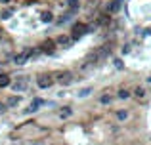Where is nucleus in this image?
I'll return each mask as SVG.
<instances>
[{"mask_svg": "<svg viewBox=\"0 0 151 145\" xmlns=\"http://www.w3.org/2000/svg\"><path fill=\"white\" fill-rule=\"evenodd\" d=\"M86 33H90L88 25H84V23H75L73 29H71V38H73V40H81Z\"/></svg>", "mask_w": 151, "mask_h": 145, "instance_id": "obj_1", "label": "nucleus"}, {"mask_svg": "<svg viewBox=\"0 0 151 145\" xmlns=\"http://www.w3.org/2000/svg\"><path fill=\"white\" fill-rule=\"evenodd\" d=\"M14 92H27L29 88V76H17V80L12 84Z\"/></svg>", "mask_w": 151, "mask_h": 145, "instance_id": "obj_2", "label": "nucleus"}, {"mask_svg": "<svg viewBox=\"0 0 151 145\" xmlns=\"http://www.w3.org/2000/svg\"><path fill=\"white\" fill-rule=\"evenodd\" d=\"M37 84H38V88L48 90L50 86L54 84V78H52L50 74H38V76H37Z\"/></svg>", "mask_w": 151, "mask_h": 145, "instance_id": "obj_3", "label": "nucleus"}, {"mask_svg": "<svg viewBox=\"0 0 151 145\" xmlns=\"http://www.w3.org/2000/svg\"><path fill=\"white\" fill-rule=\"evenodd\" d=\"M55 80H58V82H59L61 86H69L71 82H73V73H69V71L58 73V76H55Z\"/></svg>", "mask_w": 151, "mask_h": 145, "instance_id": "obj_4", "label": "nucleus"}, {"mask_svg": "<svg viewBox=\"0 0 151 145\" xmlns=\"http://www.w3.org/2000/svg\"><path fill=\"white\" fill-rule=\"evenodd\" d=\"M27 59H31V52H29V50H25V52H19V54H15V56H14V63H15V65L27 63Z\"/></svg>", "mask_w": 151, "mask_h": 145, "instance_id": "obj_5", "label": "nucleus"}, {"mask_svg": "<svg viewBox=\"0 0 151 145\" xmlns=\"http://www.w3.org/2000/svg\"><path fill=\"white\" fill-rule=\"evenodd\" d=\"M71 42H75V40L71 36H67V34H59V36L55 38V44H58V46H63V48H69Z\"/></svg>", "mask_w": 151, "mask_h": 145, "instance_id": "obj_6", "label": "nucleus"}, {"mask_svg": "<svg viewBox=\"0 0 151 145\" xmlns=\"http://www.w3.org/2000/svg\"><path fill=\"white\" fill-rule=\"evenodd\" d=\"M121 6H122V0H111L107 4V14H117L121 10Z\"/></svg>", "mask_w": 151, "mask_h": 145, "instance_id": "obj_7", "label": "nucleus"}, {"mask_svg": "<svg viewBox=\"0 0 151 145\" xmlns=\"http://www.w3.org/2000/svg\"><path fill=\"white\" fill-rule=\"evenodd\" d=\"M40 105H44V101H42L40 97H35V99L31 101V107L27 109L25 113H35V111H38V109H40Z\"/></svg>", "mask_w": 151, "mask_h": 145, "instance_id": "obj_8", "label": "nucleus"}, {"mask_svg": "<svg viewBox=\"0 0 151 145\" xmlns=\"http://www.w3.org/2000/svg\"><path fill=\"white\" fill-rule=\"evenodd\" d=\"M67 10L73 11V14H78V10H81V2L78 0H67Z\"/></svg>", "mask_w": 151, "mask_h": 145, "instance_id": "obj_9", "label": "nucleus"}, {"mask_svg": "<svg viewBox=\"0 0 151 145\" xmlns=\"http://www.w3.org/2000/svg\"><path fill=\"white\" fill-rule=\"evenodd\" d=\"M54 46H55V40H46V42H42L40 50L44 54H54Z\"/></svg>", "mask_w": 151, "mask_h": 145, "instance_id": "obj_10", "label": "nucleus"}, {"mask_svg": "<svg viewBox=\"0 0 151 145\" xmlns=\"http://www.w3.org/2000/svg\"><path fill=\"white\" fill-rule=\"evenodd\" d=\"M19 103H21V97H19V96H10V97H8V99H6V105H8V107H10V109L17 107Z\"/></svg>", "mask_w": 151, "mask_h": 145, "instance_id": "obj_11", "label": "nucleus"}, {"mask_svg": "<svg viewBox=\"0 0 151 145\" xmlns=\"http://www.w3.org/2000/svg\"><path fill=\"white\" fill-rule=\"evenodd\" d=\"M40 21L42 23H52L54 21V14H52V11H42L40 14Z\"/></svg>", "mask_w": 151, "mask_h": 145, "instance_id": "obj_12", "label": "nucleus"}, {"mask_svg": "<svg viewBox=\"0 0 151 145\" xmlns=\"http://www.w3.org/2000/svg\"><path fill=\"white\" fill-rule=\"evenodd\" d=\"M73 15H75V14H73V11H69V10H67V11H65V14H63V15H61V17H59V19H58V23H59V25H63V23H67V21H69V19H71V17H73Z\"/></svg>", "mask_w": 151, "mask_h": 145, "instance_id": "obj_13", "label": "nucleus"}, {"mask_svg": "<svg viewBox=\"0 0 151 145\" xmlns=\"http://www.w3.org/2000/svg\"><path fill=\"white\" fill-rule=\"evenodd\" d=\"M134 97H138V99H144V97H145V90L144 88H142V86H138V88H134Z\"/></svg>", "mask_w": 151, "mask_h": 145, "instance_id": "obj_14", "label": "nucleus"}, {"mask_svg": "<svg viewBox=\"0 0 151 145\" xmlns=\"http://www.w3.org/2000/svg\"><path fill=\"white\" fill-rule=\"evenodd\" d=\"M71 115H73V109L71 107H63L61 111H59V116H61V119H69Z\"/></svg>", "mask_w": 151, "mask_h": 145, "instance_id": "obj_15", "label": "nucleus"}, {"mask_svg": "<svg viewBox=\"0 0 151 145\" xmlns=\"http://www.w3.org/2000/svg\"><path fill=\"white\" fill-rule=\"evenodd\" d=\"M12 14H14V10H12V8H6V10H2V11H0V17H2L4 21H8V19L12 17Z\"/></svg>", "mask_w": 151, "mask_h": 145, "instance_id": "obj_16", "label": "nucleus"}, {"mask_svg": "<svg viewBox=\"0 0 151 145\" xmlns=\"http://www.w3.org/2000/svg\"><path fill=\"white\" fill-rule=\"evenodd\" d=\"M90 94H92V88H88V86H86V88L78 90V92H77V96H78V97H88Z\"/></svg>", "mask_w": 151, "mask_h": 145, "instance_id": "obj_17", "label": "nucleus"}, {"mask_svg": "<svg viewBox=\"0 0 151 145\" xmlns=\"http://www.w3.org/2000/svg\"><path fill=\"white\" fill-rule=\"evenodd\" d=\"M10 86V76L8 74H0V88H6Z\"/></svg>", "mask_w": 151, "mask_h": 145, "instance_id": "obj_18", "label": "nucleus"}, {"mask_svg": "<svg viewBox=\"0 0 151 145\" xmlns=\"http://www.w3.org/2000/svg\"><path fill=\"white\" fill-rule=\"evenodd\" d=\"M100 103L101 105H109L111 103V96H109V94H103V96L100 97Z\"/></svg>", "mask_w": 151, "mask_h": 145, "instance_id": "obj_19", "label": "nucleus"}, {"mask_svg": "<svg viewBox=\"0 0 151 145\" xmlns=\"http://www.w3.org/2000/svg\"><path fill=\"white\" fill-rule=\"evenodd\" d=\"M119 97H121V99H128L130 92H128V90H124V88H121V90H119Z\"/></svg>", "mask_w": 151, "mask_h": 145, "instance_id": "obj_20", "label": "nucleus"}, {"mask_svg": "<svg viewBox=\"0 0 151 145\" xmlns=\"http://www.w3.org/2000/svg\"><path fill=\"white\" fill-rule=\"evenodd\" d=\"M113 65H115V69H119V71L124 69V63H122V59H119V57H115V59H113Z\"/></svg>", "mask_w": 151, "mask_h": 145, "instance_id": "obj_21", "label": "nucleus"}, {"mask_svg": "<svg viewBox=\"0 0 151 145\" xmlns=\"http://www.w3.org/2000/svg\"><path fill=\"white\" fill-rule=\"evenodd\" d=\"M117 119L119 120H126L128 119V111H117Z\"/></svg>", "mask_w": 151, "mask_h": 145, "instance_id": "obj_22", "label": "nucleus"}, {"mask_svg": "<svg viewBox=\"0 0 151 145\" xmlns=\"http://www.w3.org/2000/svg\"><path fill=\"white\" fill-rule=\"evenodd\" d=\"M122 54H130V46H128V44L122 46Z\"/></svg>", "mask_w": 151, "mask_h": 145, "instance_id": "obj_23", "label": "nucleus"}, {"mask_svg": "<svg viewBox=\"0 0 151 145\" xmlns=\"http://www.w3.org/2000/svg\"><path fill=\"white\" fill-rule=\"evenodd\" d=\"M12 0H0V4H4V6H6V4H10Z\"/></svg>", "mask_w": 151, "mask_h": 145, "instance_id": "obj_24", "label": "nucleus"}, {"mask_svg": "<svg viewBox=\"0 0 151 145\" xmlns=\"http://www.w3.org/2000/svg\"><path fill=\"white\" fill-rule=\"evenodd\" d=\"M0 111H4V107H2V105H0Z\"/></svg>", "mask_w": 151, "mask_h": 145, "instance_id": "obj_25", "label": "nucleus"}, {"mask_svg": "<svg viewBox=\"0 0 151 145\" xmlns=\"http://www.w3.org/2000/svg\"><path fill=\"white\" fill-rule=\"evenodd\" d=\"M12 145H15V143H12Z\"/></svg>", "mask_w": 151, "mask_h": 145, "instance_id": "obj_26", "label": "nucleus"}]
</instances>
